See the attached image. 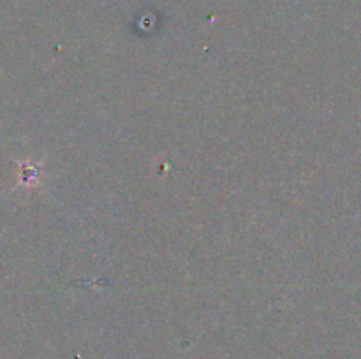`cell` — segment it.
<instances>
[{"instance_id":"cell-1","label":"cell","mask_w":361,"mask_h":359,"mask_svg":"<svg viewBox=\"0 0 361 359\" xmlns=\"http://www.w3.org/2000/svg\"><path fill=\"white\" fill-rule=\"evenodd\" d=\"M41 164L25 162L22 164V176H19V183H25L26 187L38 185L39 178H41Z\"/></svg>"}]
</instances>
